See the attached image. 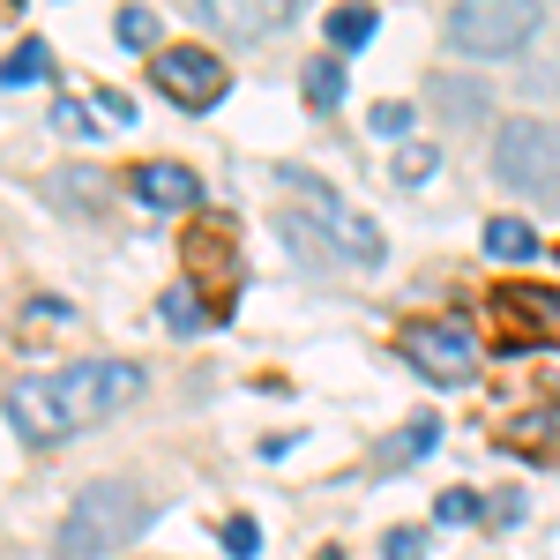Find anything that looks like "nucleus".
Returning <instances> with one entry per match:
<instances>
[{"label":"nucleus","mask_w":560,"mask_h":560,"mask_svg":"<svg viewBox=\"0 0 560 560\" xmlns=\"http://www.w3.org/2000/svg\"><path fill=\"white\" fill-rule=\"evenodd\" d=\"M433 516H441V523H478V516H486V501L456 486V493H441V501H433Z\"/></svg>","instance_id":"obj_22"},{"label":"nucleus","mask_w":560,"mask_h":560,"mask_svg":"<svg viewBox=\"0 0 560 560\" xmlns=\"http://www.w3.org/2000/svg\"><path fill=\"white\" fill-rule=\"evenodd\" d=\"M31 322H38V329H45V322H68V306H60V300H31Z\"/></svg>","instance_id":"obj_28"},{"label":"nucleus","mask_w":560,"mask_h":560,"mask_svg":"<svg viewBox=\"0 0 560 560\" xmlns=\"http://www.w3.org/2000/svg\"><path fill=\"white\" fill-rule=\"evenodd\" d=\"M306 105H314V113H337V105H345V60H337V52H314V60H306Z\"/></svg>","instance_id":"obj_14"},{"label":"nucleus","mask_w":560,"mask_h":560,"mask_svg":"<svg viewBox=\"0 0 560 560\" xmlns=\"http://www.w3.org/2000/svg\"><path fill=\"white\" fill-rule=\"evenodd\" d=\"M210 322L217 314L202 306L195 284H173V292H165V329H173V337H195V329H210Z\"/></svg>","instance_id":"obj_18"},{"label":"nucleus","mask_w":560,"mask_h":560,"mask_svg":"<svg viewBox=\"0 0 560 560\" xmlns=\"http://www.w3.org/2000/svg\"><path fill=\"white\" fill-rule=\"evenodd\" d=\"M142 530H150V501L135 493L128 478H90L83 493L68 501V516H60V546H52V560L128 553Z\"/></svg>","instance_id":"obj_1"},{"label":"nucleus","mask_w":560,"mask_h":560,"mask_svg":"<svg viewBox=\"0 0 560 560\" xmlns=\"http://www.w3.org/2000/svg\"><path fill=\"white\" fill-rule=\"evenodd\" d=\"M113 38L128 45V52H150V60L165 52V45H158V15H150V8H120V23H113Z\"/></svg>","instance_id":"obj_19"},{"label":"nucleus","mask_w":560,"mask_h":560,"mask_svg":"<svg viewBox=\"0 0 560 560\" xmlns=\"http://www.w3.org/2000/svg\"><path fill=\"white\" fill-rule=\"evenodd\" d=\"M150 83L165 90L179 113H210L217 97L232 90V68L217 60L210 45H165V52L150 60Z\"/></svg>","instance_id":"obj_7"},{"label":"nucleus","mask_w":560,"mask_h":560,"mask_svg":"<svg viewBox=\"0 0 560 560\" xmlns=\"http://www.w3.org/2000/svg\"><path fill=\"white\" fill-rule=\"evenodd\" d=\"M8 419H15V433L31 441V448H45V441H60L68 427V411H60V396H52V374H23V382H8Z\"/></svg>","instance_id":"obj_8"},{"label":"nucleus","mask_w":560,"mask_h":560,"mask_svg":"<svg viewBox=\"0 0 560 560\" xmlns=\"http://www.w3.org/2000/svg\"><path fill=\"white\" fill-rule=\"evenodd\" d=\"M493 179L516 187V195H560V128L501 120L493 128Z\"/></svg>","instance_id":"obj_3"},{"label":"nucleus","mask_w":560,"mask_h":560,"mask_svg":"<svg viewBox=\"0 0 560 560\" xmlns=\"http://www.w3.org/2000/svg\"><path fill=\"white\" fill-rule=\"evenodd\" d=\"M52 128H60V135H97V128H90V105H83V97H52Z\"/></svg>","instance_id":"obj_24"},{"label":"nucleus","mask_w":560,"mask_h":560,"mask_svg":"<svg viewBox=\"0 0 560 560\" xmlns=\"http://www.w3.org/2000/svg\"><path fill=\"white\" fill-rule=\"evenodd\" d=\"M105 187H113V179L90 173V165H83V173H60V179H52V195H60V202H75V210H97V202H105Z\"/></svg>","instance_id":"obj_20"},{"label":"nucleus","mask_w":560,"mask_h":560,"mask_svg":"<svg viewBox=\"0 0 560 560\" xmlns=\"http://www.w3.org/2000/svg\"><path fill=\"white\" fill-rule=\"evenodd\" d=\"M300 195H306V202H292V210L314 224V240L329 247V261H345V269H382V232H374L366 217L345 210L322 179H300Z\"/></svg>","instance_id":"obj_5"},{"label":"nucleus","mask_w":560,"mask_h":560,"mask_svg":"<svg viewBox=\"0 0 560 560\" xmlns=\"http://www.w3.org/2000/svg\"><path fill=\"white\" fill-rule=\"evenodd\" d=\"M292 15V0H269V8H232V0H202L195 8V23L202 31H224V38H261V31H277Z\"/></svg>","instance_id":"obj_11"},{"label":"nucleus","mask_w":560,"mask_h":560,"mask_svg":"<svg viewBox=\"0 0 560 560\" xmlns=\"http://www.w3.org/2000/svg\"><path fill=\"white\" fill-rule=\"evenodd\" d=\"M366 128H374V135H404V128H411V105H396V97H388V105L366 113Z\"/></svg>","instance_id":"obj_26"},{"label":"nucleus","mask_w":560,"mask_h":560,"mask_svg":"<svg viewBox=\"0 0 560 560\" xmlns=\"http://www.w3.org/2000/svg\"><path fill=\"white\" fill-rule=\"evenodd\" d=\"M382 553H388V560H427V530H388Z\"/></svg>","instance_id":"obj_25"},{"label":"nucleus","mask_w":560,"mask_h":560,"mask_svg":"<svg viewBox=\"0 0 560 560\" xmlns=\"http://www.w3.org/2000/svg\"><path fill=\"white\" fill-rule=\"evenodd\" d=\"M441 173V150H433V142H404V150H396V179H404V187H419V179H433Z\"/></svg>","instance_id":"obj_21"},{"label":"nucleus","mask_w":560,"mask_h":560,"mask_svg":"<svg viewBox=\"0 0 560 560\" xmlns=\"http://www.w3.org/2000/svg\"><path fill=\"white\" fill-rule=\"evenodd\" d=\"M224 553H232V560H255V553H261L255 516H232V523H224Z\"/></svg>","instance_id":"obj_23"},{"label":"nucleus","mask_w":560,"mask_h":560,"mask_svg":"<svg viewBox=\"0 0 560 560\" xmlns=\"http://www.w3.org/2000/svg\"><path fill=\"white\" fill-rule=\"evenodd\" d=\"M493 314H501V345H530L560 329V292H538V284H501L493 292Z\"/></svg>","instance_id":"obj_9"},{"label":"nucleus","mask_w":560,"mask_h":560,"mask_svg":"<svg viewBox=\"0 0 560 560\" xmlns=\"http://www.w3.org/2000/svg\"><path fill=\"white\" fill-rule=\"evenodd\" d=\"M538 23H546V0H464V8H448V45L501 60L538 38Z\"/></svg>","instance_id":"obj_2"},{"label":"nucleus","mask_w":560,"mask_h":560,"mask_svg":"<svg viewBox=\"0 0 560 560\" xmlns=\"http://www.w3.org/2000/svg\"><path fill=\"white\" fill-rule=\"evenodd\" d=\"M486 255L493 261H530L538 255V232L523 217H486Z\"/></svg>","instance_id":"obj_15"},{"label":"nucleus","mask_w":560,"mask_h":560,"mask_svg":"<svg viewBox=\"0 0 560 560\" xmlns=\"http://www.w3.org/2000/svg\"><path fill=\"white\" fill-rule=\"evenodd\" d=\"M374 31H382V15H374V8H329V45H337V52L374 45Z\"/></svg>","instance_id":"obj_17"},{"label":"nucleus","mask_w":560,"mask_h":560,"mask_svg":"<svg viewBox=\"0 0 560 560\" xmlns=\"http://www.w3.org/2000/svg\"><path fill=\"white\" fill-rule=\"evenodd\" d=\"M427 105L448 120V128H486V83H471V75H433L427 83Z\"/></svg>","instance_id":"obj_12"},{"label":"nucleus","mask_w":560,"mask_h":560,"mask_svg":"<svg viewBox=\"0 0 560 560\" xmlns=\"http://www.w3.org/2000/svg\"><path fill=\"white\" fill-rule=\"evenodd\" d=\"M52 75V52H45V38H23L8 60H0V90H23V83H45Z\"/></svg>","instance_id":"obj_16"},{"label":"nucleus","mask_w":560,"mask_h":560,"mask_svg":"<svg viewBox=\"0 0 560 560\" xmlns=\"http://www.w3.org/2000/svg\"><path fill=\"white\" fill-rule=\"evenodd\" d=\"M52 396H60V411H68V427H105L113 411H128L135 396H142V374L120 366V359H83V366H68V374H52Z\"/></svg>","instance_id":"obj_4"},{"label":"nucleus","mask_w":560,"mask_h":560,"mask_svg":"<svg viewBox=\"0 0 560 560\" xmlns=\"http://www.w3.org/2000/svg\"><path fill=\"white\" fill-rule=\"evenodd\" d=\"M433 448H441V419H411V427L396 433V441H382V448H374V471H396V464H411V456H433Z\"/></svg>","instance_id":"obj_13"},{"label":"nucleus","mask_w":560,"mask_h":560,"mask_svg":"<svg viewBox=\"0 0 560 560\" xmlns=\"http://www.w3.org/2000/svg\"><path fill=\"white\" fill-rule=\"evenodd\" d=\"M322 560H345V553H322Z\"/></svg>","instance_id":"obj_30"},{"label":"nucleus","mask_w":560,"mask_h":560,"mask_svg":"<svg viewBox=\"0 0 560 560\" xmlns=\"http://www.w3.org/2000/svg\"><path fill=\"white\" fill-rule=\"evenodd\" d=\"M128 195L150 202V210H195L202 202V179L187 173V165H173V158H150V165L128 173Z\"/></svg>","instance_id":"obj_10"},{"label":"nucleus","mask_w":560,"mask_h":560,"mask_svg":"<svg viewBox=\"0 0 560 560\" xmlns=\"http://www.w3.org/2000/svg\"><path fill=\"white\" fill-rule=\"evenodd\" d=\"M546 388H553V404H560V366H546Z\"/></svg>","instance_id":"obj_29"},{"label":"nucleus","mask_w":560,"mask_h":560,"mask_svg":"<svg viewBox=\"0 0 560 560\" xmlns=\"http://www.w3.org/2000/svg\"><path fill=\"white\" fill-rule=\"evenodd\" d=\"M97 113L120 120V128H135V97H128V90H97Z\"/></svg>","instance_id":"obj_27"},{"label":"nucleus","mask_w":560,"mask_h":560,"mask_svg":"<svg viewBox=\"0 0 560 560\" xmlns=\"http://www.w3.org/2000/svg\"><path fill=\"white\" fill-rule=\"evenodd\" d=\"M404 359L441 388H471L478 382V337H471V322H456V314L411 322V329H404Z\"/></svg>","instance_id":"obj_6"}]
</instances>
